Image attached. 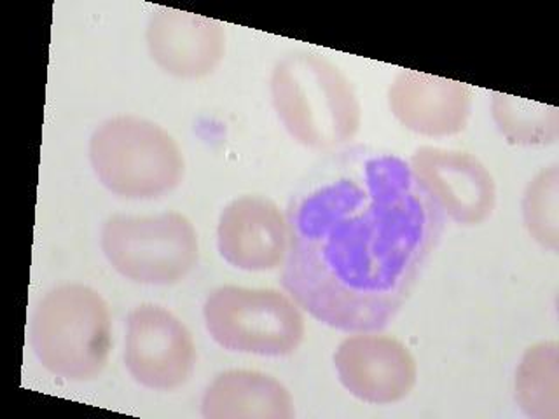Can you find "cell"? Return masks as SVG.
<instances>
[{
  "instance_id": "6da1fadb",
  "label": "cell",
  "mask_w": 559,
  "mask_h": 419,
  "mask_svg": "<svg viewBox=\"0 0 559 419\" xmlns=\"http://www.w3.org/2000/svg\"><path fill=\"white\" fill-rule=\"evenodd\" d=\"M282 284L314 320L343 332L389 327L424 275L445 215L409 163L341 148L288 201Z\"/></svg>"
},
{
  "instance_id": "7a4b0ae2",
  "label": "cell",
  "mask_w": 559,
  "mask_h": 419,
  "mask_svg": "<svg viewBox=\"0 0 559 419\" xmlns=\"http://www.w3.org/2000/svg\"><path fill=\"white\" fill-rule=\"evenodd\" d=\"M270 93L288 135L313 151L336 153L362 127V105L354 84L317 52L299 49L276 61Z\"/></svg>"
},
{
  "instance_id": "3957f363",
  "label": "cell",
  "mask_w": 559,
  "mask_h": 419,
  "mask_svg": "<svg viewBox=\"0 0 559 419\" xmlns=\"http://www.w3.org/2000/svg\"><path fill=\"white\" fill-rule=\"evenodd\" d=\"M31 346L52 375L70 383L95 381L112 348L109 304L87 285L52 288L32 313Z\"/></svg>"
},
{
  "instance_id": "277c9868",
  "label": "cell",
  "mask_w": 559,
  "mask_h": 419,
  "mask_svg": "<svg viewBox=\"0 0 559 419\" xmlns=\"http://www.w3.org/2000/svg\"><path fill=\"white\" fill-rule=\"evenodd\" d=\"M90 163L107 191L133 201L165 196L186 173L177 140L156 122L130 113L107 119L93 131Z\"/></svg>"
},
{
  "instance_id": "5b68a950",
  "label": "cell",
  "mask_w": 559,
  "mask_h": 419,
  "mask_svg": "<svg viewBox=\"0 0 559 419\" xmlns=\"http://www.w3.org/2000/svg\"><path fill=\"white\" fill-rule=\"evenodd\" d=\"M100 247L119 275L153 287L180 284L200 261L197 227L179 212L112 215L102 227Z\"/></svg>"
},
{
  "instance_id": "8992f818",
  "label": "cell",
  "mask_w": 559,
  "mask_h": 419,
  "mask_svg": "<svg viewBox=\"0 0 559 419\" xmlns=\"http://www.w3.org/2000/svg\"><path fill=\"white\" fill-rule=\"evenodd\" d=\"M203 319L210 337L235 354L288 357L306 334L299 304L273 288H215L203 304Z\"/></svg>"
},
{
  "instance_id": "52a82bcc",
  "label": "cell",
  "mask_w": 559,
  "mask_h": 419,
  "mask_svg": "<svg viewBox=\"0 0 559 419\" xmlns=\"http://www.w3.org/2000/svg\"><path fill=\"white\" fill-rule=\"evenodd\" d=\"M197 360V343L179 316L157 304H140L130 311L124 367L140 386L175 392L191 380Z\"/></svg>"
},
{
  "instance_id": "ba28073f",
  "label": "cell",
  "mask_w": 559,
  "mask_h": 419,
  "mask_svg": "<svg viewBox=\"0 0 559 419\" xmlns=\"http://www.w3.org/2000/svg\"><path fill=\"white\" fill-rule=\"evenodd\" d=\"M340 383L372 406L404 400L418 381V363L404 343L378 332H355L334 354Z\"/></svg>"
},
{
  "instance_id": "9c48e42d",
  "label": "cell",
  "mask_w": 559,
  "mask_h": 419,
  "mask_svg": "<svg viewBox=\"0 0 559 419\" xmlns=\"http://www.w3.org/2000/svg\"><path fill=\"white\" fill-rule=\"evenodd\" d=\"M409 166L442 214L462 226H477L493 214L497 183L474 154L424 145L409 157Z\"/></svg>"
},
{
  "instance_id": "30bf717a",
  "label": "cell",
  "mask_w": 559,
  "mask_h": 419,
  "mask_svg": "<svg viewBox=\"0 0 559 419\" xmlns=\"http://www.w3.org/2000/svg\"><path fill=\"white\" fill-rule=\"evenodd\" d=\"M145 43L148 57L166 74L206 77L226 55V26L200 14L157 8L148 17Z\"/></svg>"
},
{
  "instance_id": "8fae6325",
  "label": "cell",
  "mask_w": 559,
  "mask_h": 419,
  "mask_svg": "<svg viewBox=\"0 0 559 419\" xmlns=\"http://www.w3.org/2000/svg\"><path fill=\"white\" fill-rule=\"evenodd\" d=\"M217 249L236 270L262 273L284 266L288 252L287 217L267 197H236L218 217Z\"/></svg>"
},
{
  "instance_id": "7c38bea8",
  "label": "cell",
  "mask_w": 559,
  "mask_h": 419,
  "mask_svg": "<svg viewBox=\"0 0 559 419\" xmlns=\"http://www.w3.org/2000/svg\"><path fill=\"white\" fill-rule=\"evenodd\" d=\"M389 107L402 127L424 136H453L467 128L472 92L453 79L402 70L389 87Z\"/></svg>"
},
{
  "instance_id": "4fadbf2b",
  "label": "cell",
  "mask_w": 559,
  "mask_h": 419,
  "mask_svg": "<svg viewBox=\"0 0 559 419\" xmlns=\"http://www.w3.org/2000/svg\"><path fill=\"white\" fill-rule=\"evenodd\" d=\"M206 419H293V395L273 375L233 369L221 372L201 398Z\"/></svg>"
},
{
  "instance_id": "5bb4252c",
  "label": "cell",
  "mask_w": 559,
  "mask_h": 419,
  "mask_svg": "<svg viewBox=\"0 0 559 419\" xmlns=\"http://www.w3.org/2000/svg\"><path fill=\"white\" fill-rule=\"evenodd\" d=\"M515 402L532 419H559V345L540 340L521 358L514 381Z\"/></svg>"
},
{
  "instance_id": "9a60e30c",
  "label": "cell",
  "mask_w": 559,
  "mask_h": 419,
  "mask_svg": "<svg viewBox=\"0 0 559 419\" xmlns=\"http://www.w3.org/2000/svg\"><path fill=\"white\" fill-rule=\"evenodd\" d=\"M491 116L498 131L512 145L544 147L559 139V110L552 105L495 93Z\"/></svg>"
},
{
  "instance_id": "2e32d148",
  "label": "cell",
  "mask_w": 559,
  "mask_h": 419,
  "mask_svg": "<svg viewBox=\"0 0 559 419\" xmlns=\"http://www.w3.org/2000/svg\"><path fill=\"white\" fill-rule=\"evenodd\" d=\"M523 220L533 240L550 252L559 250V168L538 171L524 191Z\"/></svg>"
}]
</instances>
